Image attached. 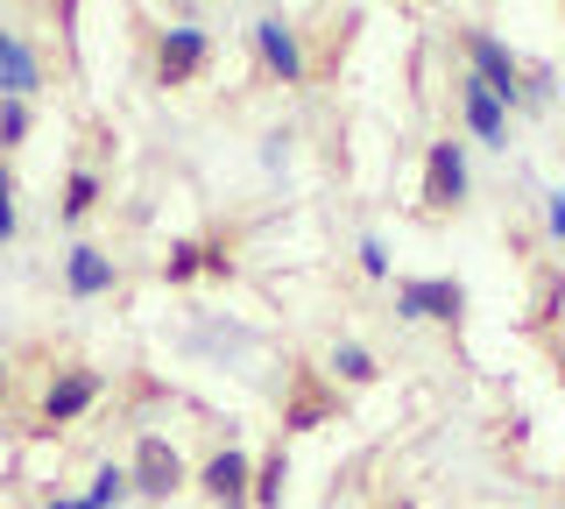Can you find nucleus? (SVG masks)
Segmentation results:
<instances>
[{
  "instance_id": "nucleus-1",
  "label": "nucleus",
  "mask_w": 565,
  "mask_h": 509,
  "mask_svg": "<svg viewBox=\"0 0 565 509\" xmlns=\"http://www.w3.org/2000/svg\"><path fill=\"white\" fill-rule=\"evenodd\" d=\"M459 50H467V72L488 85L494 99H502L509 114L516 107H530V85H523V64H516V50L509 43H494L488 29H459Z\"/></svg>"
},
{
  "instance_id": "nucleus-2",
  "label": "nucleus",
  "mask_w": 565,
  "mask_h": 509,
  "mask_svg": "<svg viewBox=\"0 0 565 509\" xmlns=\"http://www.w3.org/2000/svg\"><path fill=\"white\" fill-rule=\"evenodd\" d=\"M128 474H135V496H149V502H170L177 488H191V467H184V453H177L170 438H156V432L135 446Z\"/></svg>"
},
{
  "instance_id": "nucleus-3",
  "label": "nucleus",
  "mask_w": 565,
  "mask_h": 509,
  "mask_svg": "<svg viewBox=\"0 0 565 509\" xmlns=\"http://www.w3.org/2000/svg\"><path fill=\"white\" fill-rule=\"evenodd\" d=\"M396 311H403V319H438V326H452L459 311H467V290H459L452 276H403V284H396Z\"/></svg>"
},
{
  "instance_id": "nucleus-4",
  "label": "nucleus",
  "mask_w": 565,
  "mask_h": 509,
  "mask_svg": "<svg viewBox=\"0 0 565 509\" xmlns=\"http://www.w3.org/2000/svg\"><path fill=\"white\" fill-rule=\"evenodd\" d=\"M459 199H467V149L446 135V142L424 149V205H431V213H452Z\"/></svg>"
},
{
  "instance_id": "nucleus-5",
  "label": "nucleus",
  "mask_w": 565,
  "mask_h": 509,
  "mask_svg": "<svg viewBox=\"0 0 565 509\" xmlns=\"http://www.w3.org/2000/svg\"><path fill=\"white\" fill-rule=\"evenodd\" d=\"M247 36H255V57L269 64L276 85H305V50H297V29L282 22V14H262Z\"/></svg>"
},
{
  "instance_id": "nucleus-6",
  "label": "nucleus",
  "mask_w": 565,
  "mask_h": 509,
  "mask_svg": "<svg viewBox=\"0 0 565 509\" xmlns=\"http://www.w3.org/2000/svg\"><path fill=\"white\" fill-rule=\"evenodd\" d=\"M199 488H205L220 509H241V502H255V467H247L241 446H220V453L199 467Z\"/></svg>"
},
{
  "instance_id": "nucleus-7",
  "label": "nucleus",
  "mask_w": 565,
  "mask_h": 509,
  "mask_svg": "<svg viewBox=\"0 0 565 509\" xmlns=\"http://www.w3.org/2000/svg\"><path fill=\"white\" fill-rule=\"evenodd\" d=\"M99 390H106V382L93 375V368H64V375L43 390V425H71V417H85L99 403Z\"/></svg>"
},
{
  "instance_id": "nucleus-8",
  "label": "nucleus",
  "mask_w": 565,
  "mask_h": 509,
  "mask_svg": "<svg viewBox=\"0 0 565 509\" xmlns=\"http://www.w3.org/2000/svg\"><path fill=\"white\" fill-rule=\"evenodd\" d=\"M205 57H212L205 29H163V50H156V78H163V85H191V78L205 72Z\"/></svg>"
},
{
  "instance_id": "nucleus-9",
  "label": "nucleus",
  "mask_w": 565,
  "mask_h": 509,
  "mask_svg": "<svg viewBox=\"0 0 565 509\" xmlns=\"http://www.w3.org/2000/svg\"><path fill=\"white\" fill-rule=\"evenodd\" d=\"M459 107H467V128L481 135L488 149H509V107H502V99H494V93H488V85L473 78V72L459 78Z\"/></svg>"
},
{
  "instance_id": "nucleus-10",
  "label": "nucleus",
  "mask_w": 565,
  "mask_h": 509,
  "mask_svg": "<svg viewBox=\"0 0 565 509\" xmlns=\"http://www.w3.org/2000/svg\"><path fill=\"white\" fill-rule=\"evenodd\" d=\"M114 284H120L114 255H106V248H93V241H78V248L64 255V290H71V297H106Z\"/></svg>"
},
{
  "instance_id": "nucleus-11",
  "label": "nucleus",
  "mask_w": 565,
  "mask_h": 509,
  "mask_svg": "<svg viewBox=\"0 0 565 509\" xmlns=\"http://www.w3.org/2000/svg\"><path fill=\"white\" fill-rule=\"evenodd\" d=\"M35 85H43V64H35V50L22 36H8L0 29V99H29Z\"/></svg>"
},
{
  "instance_id": "nucleus-12",
  "label": "nucleus",
  "mask_w": 565,
  "mask_h": 509,
  "mask_svg": "<svg viewBox=\"0 0 565 509\" xmlns=\"http://www.w3.org/2000/svg\"><path fill=\"white\" fill-rule=\"evenodd\" d=\"M326 368H332V375H340V382H353V390H361V382H375V354H367L361 340H332Z\"/></svg>"
},
{
  "instance_id": "nucleus-13",
  "label": "nucleus",
  "mask_w": 565,
  "mask_h": 509,
  "mask_svg": "<svg viewBox=\"0 0 565 509\" xmlns=\"http://www.w3.org/2000/svg\"><path fill=\"white\" fill-rule=\"evenodd\" d=\"M128 496H135V474L106 460V467L93 474V488H85V509H120V502H128Z\"/></svg>"
},
{
  "instance_id": "nucleus-14",
  "label": "nucleus",
  "mask_w": 565,
  "mask_h": 509,
  "mask_svg": "<svg viewBox=\"0 0 565 509\" xmlns=\"http://www.w3.org/2000/svg\"><path fill=\"white\" fill-rule=\"evenodd\" d=\"M93 205H99V178H93V170H71V178H64V205H57V220H64V226H78L85 213H93Z\"/></svg>"
},
{
  "instance_id": "nucleus-15",
  "label": "nucleus",
  "mask_w": 565,
  "mask_h": 509,
  "mask_svg": "<svg viewBox=\"0 0 565 509\" xmlns=\"http://www.w3.org/2000/svg\"><path fill=\"white\" fill-rule=\"evenodd\" d=\"M282 481H290V460L276 453V460H262V467H255V502H262V509H276V502H282Z\"/></svg>"
},
{
  "instance_id": "nucleus-16",
  "label": "nucleus",
  "mask_w": 565,
  "mask_h": 509,
  "mask_svg": "<svg viewBox=\"0 0 565 509\" xmlns=\"http://www.w3.org/2000/svg\"><path fill=\"white\" fill-rule=\"evenodd\" d=\"M199 269H205V248H199V241H177L170 262H163V276H170V284H184V276H199Z\"/></svg>"
},
{
  "instance_id": "nucleus-17",
  "label": "nucleus",
  "mask_w": 565,
  "mask_h": 509,
  "mask_svg": "<svg viewBox=\"0 0 565 509\" xmlns=\"http://www.w3.org/2000/svg\"><path fill=\"white\" fill-rule=\"evenodd\" d=\"M29 135V99H0V149H14Z\"/></svg>"
},
{
  "instance_id": "nucleus-18",
  "label": "nucleus",
  "mask_w": 565,
  "mask_h": 509,
  "mask_svg": "<svg viewBox=\"0 0 565 509\" xmlns=\"http://www.w3.org/2000/svg\"><path fill=\"white\" fill-rule=\"evenodd\" d=\"M14 241V178H8V163H0V248Z\"/></svg>"
},
{
  "instance_id": "nucleus-19",
  "label": "nucleus",
  "mask_w": 565,
  "mask_h": 509,
  "mask_svg": "<svg viewBox=\"0 0 565 509\" xmlns=\"http://www.w3.org/2000/svg\"><path fill=\"white\" fill-rule=\"evenodd\" d=\"M544 226H552V241H565V184L544 191Z\"/></svg>"
},
{
  "instance_id": "nucleus-20",
  "label": "nucleus",
  "mask_w": 565,
  "mask_h": 509,
  "mask_svg": "<svg viewBox=\"0 0 565 509\" xmlns=\"http://www.w3.org/2000/svg\"><path fill=\"white\" fill-rule=\"evenodd\" d=\"M361 269H367V276H388V248H382V241H375V234H367V241H361Z\"/></svg>"
},
{
  "instance_id": "nucleus-21",
  "label": "nucleus",
  "mask_w": 565,
  "mask_h": 509,
  "mask_svg": "<svg viewBox=\"0 0 565 509\" xmlns=\"http://www.w3.org/2000/svg\"><path fill=\"white\" fill-rule=\"evenodd\" d=\"M50 509H85V496H50Z\"/></svg>"
}]
</instances>
